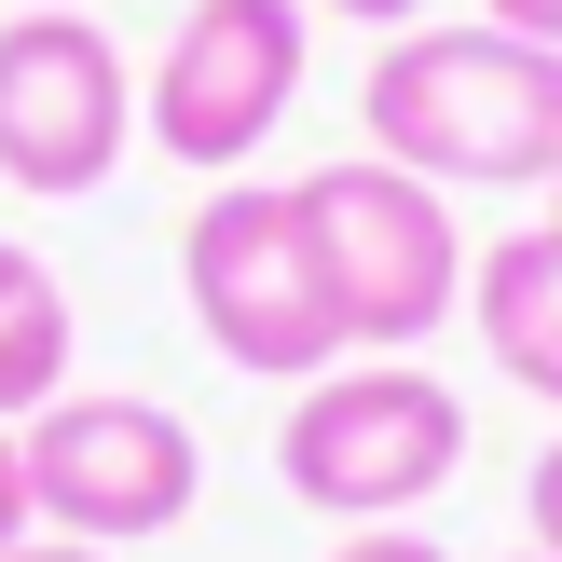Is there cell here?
Instances as JSON below:
<instances>
[{"label": "cell", "instance_id": "1", "mask_svg": "<svg viewBox=\"0 0 562 562\" xmlns=\"http://www.w3.org/2000/svg\"><path fill=\"white\" fill-rule=\"evenodd\" d=\"M357 124L384 165L439 192H549L562 165V42L467 14V27H398L357 82Z\"/></svg>", "mask_w": 562, "mask_h": 562}, {"label": "cell", "instance_id": "2", "mask_svg": "<svg viewBox=\"0 0 562 562\" xmlns=\"http://www.w3.org/2000/svg\"><path fill=\"white\" fill-rule=\"evenodd\" d=\"M453 467H467V398L426 357H329L316 384H289L274 481L316 521H412L426 494H453Z\"/></svg>", "mask_w": 562, "mask_h": 562}, {"label": "cell", "instance_id": "3", "mask_svg": "<svg viewBox=\"0 0 562 562\" xmlns=\"http://www.w3.org/2000/svg\"><path fill=\"white\" fill-rule=\"evenodd\" d=\"M302 192V234H316V274H329V302H344V344L357 357H412L426 329H453L467 316V220H453V192L439 179H412V165H384V151H344V165H316V179H289Z\"/></svg>", "mask_w": 562, "mask_h": 562}, {"label": "cell", "instance_id": "4", "mask_svg": "<svg viewBox=\"0 0 562 562\" xmlns=\"http://www.w3.org/2000/svg\"><path fill=\"white\" fill-rule=\"evenodd\" d=\"M179 289H192L206 357L247 371V384H316L329 357H357L289 179H220L206 206H192V234H179Z\"/></svg>", "mask_w": 562, "mask_h": 562}, {"label": "cell", "instance_id": "5", "mask_svg": "<svg viewBox=\"0 0 562 562\" xmlns=\"http://www.w3.org/2000/svg\"><path fill=\"white\" fill-rule=\"evenodd\" d=\"M206 508V439L165 398H124V384H69V398L27 412V521L82 549H151Z\"/></svg>", "mask_w": 562, "mask_h": 562}, {"label": "cell", "instance_id": "6", "mask_svg": "<svg viewBox=\"0 0 562 562\" xmlns=\"http://www.w3.org/2000/svg\"><path fill=\"white\" fill-rule=\"evenodd\" d=\"M302 69H316V14L302 0H192L165 27L151 82H137V137L165 165H192V179H234L302 110Z\"/></svg>", "mask_w": 562, "mask_h": 562}, {"label": "cell", "instance_id": "7", "mask_svg": "<svg viewBox=\"0 0 562 562\" xmlns=\"http://www.w3.org/2000/svg\"><path fill=\"white\" fill-rule=\"evenodd\" d=\"M137 151V69L82 0H27L0 14V179L42 192V206H82L110 192Z\"/></svg>", "mask_w": 562, "mask_h": 562}, {"label": "cell", "instance_id": "8", "mask_svg": "<svg viewBox=\"0 0 562 562\" xmlns=\"http://www.w3.org/2000/svg\"><path fill=\"white\" fill-rule=\"evenodd\" d=\"M467 329L494 344V371L521 398L562 412V220H521V234H494L467 261Z\"/></svg>", "mask_w": 562, "mask_h": 562}, {"label": "cell", "instance_id": "9", "mask_svg": "<svg viewBox=\"0 0 562 562\" xmlns=\"http://www.w3.org/2000/svg\"><path fill=\"white\" fill-rule=\"evenodd\" d=\"M69 357H82L69 289L42 274V247L0 234V426H27L42 398H69Z\"/></svg>", "mask_w": 562, "mask_h": 562}, {"label": "cell", "instance_id": "10", "mask_svg": "<svg viewBox=\"0 0 562 562\" xmlns=\"http://www.w3.org/2000/svg\"><path fill=\"white\" fill-rule=\"evenodd\" d=\"M316 562H453V549H439L426 521H344V536H329Z\"/></svg>", "mask_w": 562, "mask_h": 562}, {"label": "cell", "instance_id": "11", "mask_svg": "<svg viewBox=\"0 0 562 562\" xmlns=\"http://www.w3.org/2000/svg\"><path fill=\"white\" fill-rule=\"evenodd\" d=\"M521 521H536V549L562 562V439H549L536 467H521Z\"/></svg>", "mask_w": 562, "mask_h": 562}, {"label": "cell", "instance_id": "12", "mask_svg": "<svg viewBox=\"0 0 562 562\" xmlns=\"http://www.w3.org/2000/svg\"><path fill=\"white\" fill-rule=\"evenodd\" d=\"M14 536H42V521H27V426H0V549Z\"/></svg>", "mask_w": 562, "mask_h": 562}, {"label": "cell", "instance_id": "13", "mask_svg": "<svg viewBox=\"0 0 562 562\" xmlns=\"http://www.w3.org/2000/svg\"><path fill=\"white\" fill-rule=\"evenodd\" d=\"M302 14H344V27H371V42H398V27H426V0H302Z\"/></svg>", "mask_w": 562, "mask_h": 562}, {"label": "cell", "instance_id": "14", "mask_svg": "<svg viewBox=\"0 0 562 562\" xmlns=\"http://www.w3.org/2000/svg\"><path fill=\"white\" fill-rule=\"evenodd\" d=\"M494 27H521V42H562V0H481Z\"/></svg>", "mask_w": 562, "mask_h": 562}, {"label": "cell", "instance_id": "15", "mask_svg": "<svg viewBox=\"0 0 562 562\" xmlns=\"http://www.w3.org/2000/svg\"><path fill=\"white\" fill-rule=\"evenodd\" d=\"M0 562H124V549H82V536H14Z\"/></svg>", "mask_w": 562, "mask_h": 562}, {"label": "cell", "instance_id": "16", "mask_svg": "<svg viewBox=\"0 0 562 562\" xmlns=\"http://www.w3.org/2000/svg\"><path fill=\"white\" fill-rule=\"evenodd\" d=\"M549 220H562V165H549Z\"/></svg>", "mask_w": 562, "mask_h": 562}, {"label": "cell", "instance_id": "17", "mask_svg": "<svg viewBox=\"0 0 562 562\" xmlns=\"http://www.w3.org/2000/svg\"><path fill=\"white\" fill-rule=\"evenodd\" d=\"M508 562H549V549H508Z\"/></svg>", "mask_w": 562, "mask_h": 562}]
</instances>
